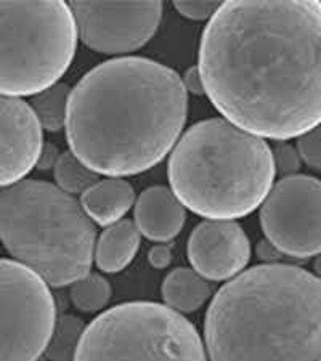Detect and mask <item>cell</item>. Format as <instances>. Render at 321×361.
I'll return each mask as SVG.
<instances>
[{
	"instance_id": "1",
	"label": "cell",
	"mask_w": 321,
	"mask_h": 361,
	"mask_svg": "<svg viewBox=\"0 0 321 361\" xmlns=\"http://www.w3.org/2000/svg\"><path fill=\"white\" fill-rule=\"evenodd\" d=\"M198 58L206 95L238 129L286 142L321 124V2H222Z\"/></svg>"
},
{
	"instance_id": "2",
	"label": "cell",
	"mask_w": 321,
	"mask_h": 361,
	"mask_svg": "<svg viewBox=\"0 0 321 361\" xmlns=\"http://www.w3.org/2000/svg\"><path fill=\"white\" fill-rule=\"evenodd\" d=\"M188 93L182 78L142 56L104 61L71 89L66 138L98 176L128 177L153 169L182 137Z\"/></svg>"
},
{
	"instance_id": "3",
	"label": "cell",
	"mask_w": 321,
	"mask_h": 361,
	"mask_svg": "<svg viewBox=\"0 0 321 361\" xmlns=\"http://www.w3.org/2000/svg\"><path fill=\"white\" fill-rule=\"evenodd\" d=\"M204 339L211 361H321V281L283 264L239 273L214 295Z\"/></svg>"
},
{
	"instance_id": "4",
	"label": "cell",
	"mask_w": 321,
	"mask_h": 361,
	"mask_svg": "<svg viewBox=\"0 0 321 361\" xmlns=\"http://www.w3.org/2000/svg\"><path fill=\"white\" fill-rule=\"evenodd\" d=\"M272 148L226 119L196 122L169 158L172 193L207 220H236L262 206L275 180Z\"/></svg>"
},
{
	"instance_id": "5",
	"label": "cell",
	"mask_w": 321,
	"mask_h": 361,
	"mask_svg": "<svg viewBox=\"0 0 321 361\" xmlns=\"http://www.w3.org/2000/svg\"><path fill=\"white\" fill-rule=\"evenodd\" d=\"M0 243L49 286L63 288L90 273L95 224L80 201L42 180L0 188Z\"/></svg>"
},
{
	"instance_id": "6",
	"label": "cell",
	"mask_w": 321,
	"mask_h": 361,
	"mask_svg": "<svg viewBox=\"0 0 321 361\" xmlns=\"http://www.w3.org/2000/svg\"><path fill=\"white\" fill-rule=\"evenodd\" d=\"M78 39L66 2H0V95L32 98L58 84Z\"/></svg>"
},
{
	"instance_id": "7",
	"label": "cell",
	"mask_w": 321,
	"mask_h": 361,
	"mask_svg": "<svg viewBox=\"0 0 321 361\" xmlns=\"http://www.w3.org/2000/svg\"><path fill=\"white\" fill-rule=\"evenodd\" d=\"M74 361H207L195 326L155 302H128L85 326Z\"/></svg>"
},
{
	"instance_id": "8",
	"label": "cell",
	"mask_w": 321,
	"mask_h": 361,
	"mask_svg": "<svg viewBox=\"0 0 321 361\" xmlns=\"http://www.w3.org/2000/svg\"><path fill=\"white\" fill-rule=\"evenodd\" d=\"M55 323L49 284L18 262L0 259V361L42 358Z\"/></svg>"
},
{
	"instance_id": "9",
	"label": "cell",
	"mask_w": 321,
	"mask_h": 361,
	"mask_svg": "<svg viewBox=\"0 0 321 361\" xmlns=\"http://www.w3.org/2000/svg\"><path fill=\"white\" fill-rule=\"evenodd\" d=\"M268 243L294 259L321 254V182L310 176L283 177L260 206Z\"/></svg>"
},
{
	"instance_id": "10",
	"label": "cell",
	"mask_w": 321,
	"mask_h": 361,
	"mask_svg": "<svg viewBox=\"0 0 321 361\" xmlns=\"http://www.w3.org/2000/svg\"><path fill=\"white\" fill-rule=\"evenodd\" d=\"M78 34L89 49L124 55L147 45L162 20L161 2H71Z\"/></svg>"
},
{
	"instance_id": "11",
	"label": "cell",
	"mask_w": 321,
	"mask_h": 361,
	"mask_svg": "<svg viewBox=\"0 0 321 361\" xmlns=\"http://www.w3.org/2000/svg\"><path fill=\"white\" fill-rule=\"evenodd\" d=\"M44 149L42 127L31 104L0 95V188L25 180Z\"/></svg>"
},
{
	"instance_id": "12",
	"label": "cell",
	"mask_w": 321,
	"mask_h": 361,
	"mask_svg": "<svg viewBox=\"0 0 321 361\" xmlns=\"http://www.w3.org/2000/svg\"><path fill=\"white\" fill-rule=\"evenodd\" d=\"M188 259L195 271L207 281H226L249 264V238L233 220H206L191 233Z\"/></svg>"
},
{
	"instance_id": "13",
	"label": "cell",
	"mask_w": 321,
	"mask_h": 361,
	"mask_svg": "<svg viewBox=\"0 0 321 361\" xmlns=\"http://www.w3.org/2000/svg\"><path fill=\"white\" fill-rule=\"evenodd\" d=\"M133 220L140 235L150 241L164 244L182 231L186 212L172 190L166 186H151L138 196Z\"/></svg>"
},
{
	"instance_id": "14",
	"label": "cell",
	"mask_w": 321,
	"mask_h": 361,
	"mask_svg": "<svg viewBox=\"0 0 321 361\" xmlns=\"http://www.w3.org/2000/svg\"><path fill=\"white\" fill-rule=\"evenodd\" d=\"M135 202L132 185L122 178H103L80 195V206L93 224L109 226L118 224Z\"/></svg>"
},
{
	"instance_id": "15",
	"label": "cell",
	"mask_w": 321,
	"mask_h": 361,
	"mask_svg": "<svg viewBox=\"0 0 321 361\" xmlns=\"http://www.w3.org/2000/svg\"><path fill=\"white\" fill-rule=\"evenodd\" d=\"M140 231L132 220L107 226L95 244L93 260L104 273H118L132 264L140 249Z\"/></svg>"
},
{
	"instance_id": "16",
	"label": "cell",
	"mask_w": 321,
	"mask_h": 361,
	"mask_svg": "<svg viewBox=\"0 0 321 361\" xmlns=\"http://www.w3.org/2000/svg\"><path fill=\"white\" fill-rule=\"evenodd\" d=\"M161 293L166 307L178 313H193L211 297L212 288L200 273L180 267L166 276Z\"/></svg>"
},
{
	"instance_id": "17",
	"label": "cell",
	"mask_w": 321,
	"mask_h": 361,
	"mask_svg": "<svg viewBox=\"0 0 321 361\" xmlns=\"http://www.w3.org/2000/svg\"><path fill=\"white\" fill-rule=\"evenodd\" d=\"M71 89L66 84H55L32 97L31 108L42 130L58 132L66 126Z\"/></svg>"
},
{
	"instance_id": "18",
	"label": "cell",
	"mask_w": 321,
	"mask_h": 361,
	"mask_svg": "<svg viewBox=\"0 0 321 361\" xmlns=\"http://www.w3.org/2000/svg\"><path fill=\"white\" fill-rule=\"evenodd\" d=\"M85 324L74 315H63L56 319L54 333L45 348V358L49 361H74Z\"/></svg>"
},
{
	"instance_id": "19",
	"label": "cell",
	"mask_w": 321,
	"mask_h": 361,
	"mask_svg": "<svg viewBox=\"0 0 321 361\" xmlns=\"http://www.w3.org/2000/svg\"><path fill=\"white\" fill-rule=\"evenodd\" d=\"M54 177L58 188L71 196L84 195L92 185L98 182V173L90 171L71 151L58 154L54 166Z\"/></svg>"
},
{
	"instance_id": "20",
	"label": "cell",
	"mask_w": 321,
	"mask_h": 361,
	"mask_svg": "<svg viewBox=\"0 0 321 361\" xmlns=\"http://www.w3.org/2000/svg\"><path fill=\"white\" fill-rule=\"evenodd\" d=\"M71 302L79 312H102L111 300V286L102 275L87 273L71 284Z\"/></svg>"
},
{
	"instance_id": "21",
	"label": "cell",
	"mask_w": 321,
	"mask_h": 361,
	"mask_svg": "<svg viewBox=\"0 0 321 361\" xmlns=\"http://www.w3.org/2000/svg\"><path fill=\"white\" fill-rule=\"evenodd\" d=\"M296 148L299 151L302 162L321 171V124L299 137Z\"/></svg>"
},
{
	"instance_id": "22",
	"label": "cell",
	"mask_w": 321,
	"mask_h": 361,
	"mask_svg": "<svg viewBox=\"0 0 321 361\" xmlns=\"http://www.w3.org/2000/svg\"><path fill=\"white\" fill-rule=\"evenodd\" d=\"M273 153V162H275V171L283 177L296 176L299 172L302 159L297 148L293 145L279 142L275 148L272 149Z\"/></svg>"
},
{
	"instance_id": "23",
	"label": "cell",
	"mask_w": 321,
	"mask_h": 361,
	"mask_svg": "<svg viewBox=\"0 0 321 361\" xmlns=\"http://www.w3.org/2000/svg\"><path fill=\"white\" fill-rule=\"evenodd\" d=\"M222 2H175L174 7L183 18L193 21L211 20L215 11L220 8Z\"/></svg>"
},
{
	"instance_id": "24",
	"label": "cell",
	"mask_w": 321,
	"mask_h": 361,
	"mask_svg": "<svg viewBox=\"0 0 321 361\" xmlns=\"http://www.w3.org/2000/svg\"><path fill=\"white\" fill-rule=\"evenodd\" d=\"M150 264L157 270H164L172 262V249L167 244H157L150 250Z\"/></svg>"
},
{
	"instance_id": "25",
	"label": "cell",
	"mask_w": 321,
	"mask_h": 361,
	"mask_svg": "<svg viewBox=\"0 0 321 361\" xmlns=\"http://www.w3.org/2000/svg\"><path fill=\"white\" fill-rule=\"evenodd\" d=\"M182 82L186 93H193V95H206L201 73L200 69H198V66H193L185 73V75L182 78Z\"/></svg>"
},
{
	"instance_id": "26",
	"label": "cell",
	"mask_w": 321,
	"mask_h": 361,
	"mask_svg": "<svg viewBox=\"0 0 321 361\" xmlns=\"http://www.w3.org/2000/svg\"><path fill=\"white\" fill-rule=\"evenodd\" d=\"M257 254H259V257L264 259V260H278V257H281V255H283L275 246H273L272 243H268L267 240L259 243V247H257Z\"/></svg>"
},
{
	"instance_id": "27",
	"label": "cell",
	"mask_w": 321,
	"mask_h": 361,
	"mask_svg": "<svg viewBox=\"0 0 321 361\" xmlns=\"http://www.w3.org/2000/svg\"><path fill=\"white\" fill-rule=\"evenodd\" d=\"M313 270H315V276H317V278L320 279V281H321V254H318L317 260H315Z\"/></svg>"
},
{
	"instance_id": "28",
	"label": "cell",
	"mask_w": 321,
	"mask_h": 361,
	"mask_svg": "<svg viewBox=\"0 0 321 361\" xmlns=\"http://www.w3.org/2000/svg\"><path fill=\"white\" fill-rule=\"evenodd\" d=\"M36 361H49V360H47V358H44V357H42V358H39V360H36Z\"/></svg>"
}]
</instances>
